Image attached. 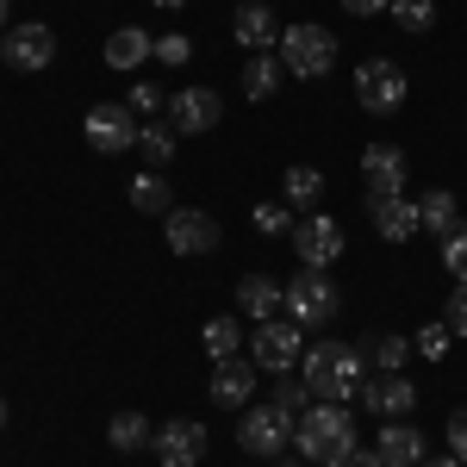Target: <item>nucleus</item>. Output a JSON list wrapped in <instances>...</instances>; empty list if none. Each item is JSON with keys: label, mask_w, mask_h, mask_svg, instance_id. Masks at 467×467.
Wrapping results in <instances>:
<instances>
[{"label": "nucleus", "mask_w": 467, "mask_h": 467, "mask_svg": "<svg viewBox=\"0 0 467 467\" xmlns=\"http://www.w3.org/2000/svg\"><path fill=\"white\" fill-rule=\"evenodd\" d=\"M293 449H299V462H312V467H343L349 449H356V411L330 405V399H312V411L293 424Z\"/></svg>", "instance_id": "f257e3e1"}, {"label": "nucleus", "mask_w": 467, "mask_h": 467, "mask_svg": "<svg viewBox=\"0 0 467 467\" xmlns=\"http://www.w3.org/2000/svg\"><path fill=\"white\" fill-rule=\"evenodd\" d=\"M299 380L312 387V399H330V405H349L361 393V356L349 343H306V356H299Z\"/></svg>", "instance_id": "f03ea898"}, {"label": "nucleus", "mask_w": 467, "mask_h": 467, "mask_svg": "<svg viewBox=\"0 0 467 467\" xmlns=\"http://www.w3.org/2000/svg\"><path fill=\"white\" fill-rule=\"evenodd\" d=\"M337 312H343V293L330 281V268H299L287 281V318L299 330H324V324H337Z\"/></svg>", "instance_id": "7ed1b4c3"}, {"label": "nucleus", "mask_w": 467, "mask_h": 467, "mask_svg": "<svg viewBox=\"0 0 467 467\" xmlns=\"http://www.w3.org/2000/svg\"><path fill=\"white\" fill-rule=\"evenodd\" d=\"M275 57H281L287 75H299V81H324V75L337 69V37L324 32V26H287Z\"/></svg>", "instance_id": "20e7f679"}, {"label": "nucleus", "mask_w": 467, "mask_h": 467, "mask_svg": "<svg viewBox=\"0 0 467 467\" xmlns=\"http://www.w3.org/2000/svg\"><path fill=\"white\" fill-rule=\"evenodd\" d=\"M299 356H306V330H299L293 318H262L250 330V361L262 368V374H293Z\"/></svg>", "instance_id": "39448f33"}, {"label": "nucleus", "mask_w": 467, "mask_h": 467, "mask_svg": "<svg viewBox=\"0 0 467 467\" xmlns=\"http://www.w3.org/2000/svg\"><path fill=\"white\" fill-rule=\"evenodd\" d=\"M405 94H411V81H405V69H399V63H387V57H368V63L356 69V100H361V112L393 119V112L405 107Z\"/></svg>", "instance_id": "423d86ee"}, {"label": "nucleus", "mask_w": 467, "mask_h": 467, "mask_svg": "<svg viewBox=\"0 0 467 467\" xmlns=\"http://www.w3.org/2000/svg\"><path fill=\"white\" fill-rule=\"evenodd\" d=\"M237 442H244L250 462H281V455L293 449V418L275 411V405H250L244 424H237Z\"/></svg>", "instance_id": "0eeeda50"}, {"label": "nucleus", "mask_w": 467, "mask_h": 467, "mask_svg": "<svg viewBox=\"0 0 467 467\" xmlns=\"http://www.w3.org/2000/svg\"><path fill=\"white\" fill-rule=\"evenodd\" d=\"M0 63L19 75H37L57 63V32L44 26V19H26V26H6L0 32Z\"/></svg>", "instance_id": "6e6552de"}, {"label": "nucleus", "mask_w": 467, "mask_h": 467, "mask_svg": "<svg viewBox=\"0 0 467 467\" xmlns=\"http://www.w3.org/2000/svg\"><path fill=\"white\" fill-rule=\"evenodd\" d=\"M138 112L119 107V100H100V107H88V119H81V138L100 150V156H125V150H138Z\"/></svg>", "instance_id": "1a4fd4ad"}, {"label": "nucleus", "mask_w": 467, "mask_h": 467, "mask_svg": "<svg viewBox=\"0 0 467 467\" xmlns=\"http://www.w3.org/2000/svg\"><path fill=\"white\" fill-rule=\"evenodd\" d=\"M218 119H224V100H218V88H175V94H169V107H162V125H169L175 138L218 131Z\"/></svg>", "instance_id": "9d476101"}, {"label": "nucleus", "mask_w": 467, "mask_h": 467, "mask_svg": "<svg viewBox=\"0 0 467 467\" xmlns=\"http://www.w3.org/2000/svg\"><path fill=\"white\" fill-rule=\"evenodd\" d=\"M162 237H169V255H213L224 244V224L200 206H175L162 218Z\"/></svg>", "instance_id": "9b49d317"}, {"label": "nucleus", "mask_w": 467, "mask_h": 467, "mask_svg": "<svg viewBox=\"0 0 467 467\" xmlns=\"http://www.w3.org/2000/svg\"><path fill=\"white\" fill-rule=\"evenodd\" d=\"M150 449H156L162 467H200L206 462V424L200 418H169V424H156Z\"/></svg>", "instance_id": "f8f14e48"}, {"label": "nucleus", "mask_w": 467, "mask_h": 467, "mask_svg": "<svg viewBox=\"0 0 467 467\" xmlns=\"http://www.w3.org/2000/svg\"><path fill=\"white\" fill-rule=\"evenodd\" d=\"M293 250H299V268H330L343 255V224L330 213H306L293 224Z\"/></svg>", "instance_id": "ddd939ff"}, {"label": "nucleus", "mask_w": 467, "mask_h": 467, "mask_svg": "<svg viewBox=\"0 0 467 467\" xmlns=\"http://www.w3.org/2000/svg\"><path fill=\"white\" fill-rule=\"evenodd\" d=\"M255 380H262V368H255V361L224 356V361H213V387H206V393H213L218 411H250Z\"/></svg>", "instance_id": "4468645a"}, {"label": "nucleus", "mask_w": 467, "mask_h": 467, "mask_svg": "<svg viewBox=\"0 0 467 467\" xmlns=\"http://www.w3.org/2000/svg\"><path fill=\"white\" fill-rule=\"evenodd\" d=\"M281 32H287V26L275 19V6H268V0H244V6H237V19H231V37H237L250 57L281 50Z\"/></svg>", "instance_id": "2eb2a0df"}, {"label": "nucleus", "mask_w": 467, "mask_h": 467, "mask_svg": "<svg viewBox=\"0 0 467 467\" xmlns=\"http://www.w3.org/2000/svg\"><path fill=\"white\" fill-rule=\"evenodd\" d=\"M356 399L374 411V418H380V424H387V418H411V411H418V387H411L405 374H374V380H361Z\"/></svg>", "instance_id": "dca6fc26"}, {"label": "nucleus", "mask_w": 467, "mask_h": 467, "mask_svg": "<svg viewBox=\"0 0 467 467\" xmlns=\"http://www.w3.org/2000/svg\"><path fill=\"white\" fill-rule=\"evenodd\" d=\"M361 181H368V193H405V187H411L405 150L399 144H368L361 150Z\"/></svg>", "instance_id": "f3484780"}, {"label": "nucleus", "mask_w": 467, "mask_h": 467, "mask_svg": "<svg viewBox=\"0 0 467 467\" xmlns=\"http://www.w3.org/2000/svg\"><path fill=\"white\" fill-rule=\"evenodd\" d=\"M368 218H374V231L387 244H411L418 237V200H405V193H368Z\"/></svg>", "instance_id": "a211bd4d"}, {"label": "nucleus", "mask_w": 467, "mask_h": 467, "mask_svg": "<svg viewBox=\"0 0 467 467\" xmlns=\"http://www.w3.org/2000/svg\"><path fill=\"white\" fill-rule=\"evenodd\" d=\"M374 455H380L387 467H418V462H424V431L405 424V418H387L380 436H374Z\"/></svg>", "instance_id": "6ab92c4d"}, {"label": "nucleus", "mask_w": 467, "mask_h": 467, "mask_svg": "<svg viewBox=\"0 0 467 467\" xmlns=\"http://www.w3.org/2000/svg\"><path fill=\"white\" fill-rule=\"evenodd\" d=\"M237 306H244V318H281L287 312V281H275V275H244L237 281Z\"/></svg>", "instance_id": "aec40b11"}, {"label": "nucleus", "mask_w": 467, "mask_h": 467, "mask_svg": "<svg viewBox=\"0 0 467 467\" xmlns=\"http://www.w3.org/2000/svg\"><path fill=\"white\" fill-rule=\"evenodd\" d=\"M107 69H119V75H131V69H144L150 57H156V37L144 32V26H119V32L107 37Z\"/></svg>", "instance_id": "412c9836"}, {"label": "nucleus", "mask_w": 467, "mask_h": 467, "mask_svg": "<svg viewBox=\"0 0 467 467\" xmlns=\"http://www.w3.org/2000/svg\"><path fill=\"white\" fill-rule=\"evenodd\" d=\"M462 224V206H455V193L449 187H424L418 193V231H431V237H449Z\"/></svg>", "instance_id": "4be33fe9"}, {"label": "nucleus", "mask_w": 467, "mask_h": 467, "mask_svg": "<svg viewBox=\"0 0 467 467\" xmlns=\"http://www.w3.org/2000/svg\"><path fill=\"white\" fill-rule=\"evenodd\" d=\"M324 169H312V162H293L287 175H281V193H287V206L293 213H318V200H324Z\"/></svg>", "instance_id": "5701e85b"}, {"label": "nucleus", "mask_w": 467, "mask_h": 467, "mask_svg": "<svg viewBox=\"0 0 467 467\" xmlns=\"http://www.w3.org/2000/svg\"><path fill=\"white\" fill-rule=\"evenodd\" d=\"M281 81H287V63H281L275 50H262V57L244 63V94H250V100H275V94H281Z\"/></svg>", "instance_id": "b1692460"}, {"label": "nucleus", "mask_w": 467, "mask_h": 467, "mask_svg": "<svg viewBox=\"0 0 467 467\" xmlns=\"http://www.w3.org/2000/svg\"><path fill=\"white\" fill-rule=\"evenodd\" d=\"M150 436H156V424H150L144 411H119L107 424V442L119 449V455H131V449H150Z\"/></svg>", "instance_id": "393cba45"}, {"label": "nucleus", "mask_w": 467, "mask_h": 467, "mask_svg": "<svg viewBox=\"0 0 467 467\" xmlns=\"http://www.w3.org/2000/svg\"><path fill=\"white\" fill-rule=\"evenodd\" d=\"M131 206L150 218H169L175 206H169V181H162V169H144V175L131 181Z\"/></svg>", "instance_id": "a878e982"}, {"label": "nucleus", "mask_w": 467, "mask_h": 467, "mask_svg": "<svg viewBox=\"0 0 467 467\" xmlns=\"http://www.w3.org/2000/svg\"><path fill=\"white\" fill-rule=\"evenodd\" d=\"M200 343H206V356H213V361L237 356V349H244V324L218 312V318H206V330H200Z\"/></svg>", "instance_id": "bb28decb"}, {"label": "nucleus", "mask_w": 467, "mask_h": 467, "mask_svg": "<svg viewBox=\"0 0 467 467\" xmlns=\"http://www.w3.org/2000/svg\"><path fill=\"white\" fill-rule=\"evenodd\" d=\"M268 405H275V411H287L293 424H299V418L312 411V387H306V380H293V374H275V387H268Z\"/></svg>", "instance_id": "cd10ccee"}, {"label": "nucleus", "mask_w": 467, "mask_h": 467, "mask_svg": "<svg viewBox=\"0 0 467 467\" xmlns=\"http://www.w3.org/2000/svg\"><path fill=\"white\" fill-rule=\"evenodd\" d=\"M387 13H393V26H399L405 37H424V32H436V0H393Z\"/></svg>", "instance_id": "c85d7f7f"}, {"label": "nucleus", "mask_w": 467, "mask_h": 467, "mask_svg": "<svg viewBox=\"0 0 467 467\" xmlns=\"http://www.w3.org/2000/svg\"><path fill=\"white\" fill-rule=\"evenodd\" d=\"M138 156H144V169H169L175 162V131L169 125H144L138 131Z\"/></svg>", "instance_id": "c756f323"}, {"label": "nucleus", "mask_w": 467, "mask_h": 467, "mask_svg": "<svg viewBox=\"0 0 467 467\" xmlns=\"http://www.w3.org/2000/svg\"><path fill=\"white\" fill-rule=\"evenodd\" d=\"M405 361H411V337L380 330V337H374V368H380V374H405Z\"/></svg>", "instance_id": "7c9ffc66"}, {"label": "nucleus", "mask_w": 467, "mask_h": 467, "mask_svg": "<svg viewBox=\"0 0 467 467\" xmlns=\"http://www.w3.org/2000/svg\"><path fill=\"white\" fill-rule=\"evenodd\" d=\"M449 337H455L449 324H424V330L411 337V349H418L424 361H442V356H449Z\"/></svg>", "instance_id": "2f4dec72"}, {"label": "nucleus", "mask_w": 467, "mask_h": 467, "mask_svg": "<svg viewBox=\"0 0 467 467\" xmlns=\"http://www.w3.org/2000/svg\"><path fill=\"white\" fill-rule=\"evenodd\" d=\"M293 224H299L293 206H255V231L262 237H293Z\"/></svg>", "instance_id": "473e14b6"}, {"label": "nucleus", "mask_w": 467, "mask_h": 467, "mask_svg": "<svg viewBox=\"0 0 467 467\" xmlns=\"http://www.w3.org/2000/svg\"><path fill=\"white\" fill-rule=\"evenodd\" d=\"M442 268H449L455 281H467V224H455V231L442 237Z\"/></svg>", "instance_id": "72a5a7b5"}, {"label": "nucleus", "mask_w": 467, "mask_h": 467, "mask_svg": "<svg viewBox=\"0 0 467 467\" xmlns=\"http://www.w3.org/2000/svg\"><path fill=\"white\" fill-rule=\"evenodd\" d=\"M156 63H169V69H187V63H193V37H181V32L156 37Z\"/></svg>", "instance_id": "f704fd0d"}, {"label": "nucleus", "mask_w": 467, "mask_h": 467, "mask_svg": "<svg viewBox=\"0 0 467 467\" xmlns=\"http://www.w3.org/2000/svg\"><path fill=\"white\" fill-rule=\"evenodd\" d=\"M442 324H449L455 337H467V281H455V293H449V306H442Z\"/></svg>", "instance_id": "c9c22d12"}, {"label": "nucleus", "mask_w": 467, "mask_h": 467, "mask_svg": "<svg viewBox=\"0 0 467 467\" xmlns=\"http://www.w3.org/2000/svg\"><path fill=\"white\" fill-rule=\"evenodd\" d=\"M125 107H131V112H162L169 100H162V88H156V81H131V100H125Z\"/></svg>", "instance_id": "e433bc0d"}, {"label": "nucleus", "mask_w": 467, "mask_h": 467, "mask_svg": "<svg viewBox=\"0 0 467 467\" xmlns=\"http://www.w3.org/2000/svg\"><path fill=\"white\" fill-rule=\"evenodd\" d=\"M449 455L467 467V405H455V411H449Z\"/></svg>", "instance_id": "4c0bfd02"}, {"label": "nucleus", "mask_w": 467, "mask_h": 467, "mask_svg": "<svg viewBox=\"0 0 467 467\" xmlns=\"http://www.w3.org/2000/svg\"><path fill=\"white\" fill-rule=\"evenodd\" d=\"M337 6H343L349 19H374V13H387L393 0H337Z\"/></svg>", "instance_id": "58836bf2"}, {"label": "nucleus", "mask_w": 467, "mask_h": 467, "mask_svg": "<svg viewBox=\"0 0 467 467\" xmlns=\"http://www.w3.org/2000/svg\"><path fill=\"white\" fill-rule=\"evenodd\" d=\"M343 467H387V462H380L374 449H361V442H356V449H349V462H343Z\"/></svg>", "instance_id": "ea45409f"}, {"label": "nucleus", "mask_w": 467, "mask_h": 467, "mask_svg": "<svg viewBox=\"0 0 467 467\" xmlns=\"http://www.w3.org/2000/svg\"><path fill=\"white\" fill-rule=\"evenodd\" d=\"M418 467H462V462H455V455H424Z\"/></svg>", "instance_id": "a19ab883"}, {"label": "nucleus", "mask_w": 467, "mask_h": 467, "mask_svg": "<svg viewBox=\"0 0 467 467\" xmlns=\"http://www.w3.org/2000/svg\"><path fill=\"white\" fill-rule=\"evenodd\" d=\"M150 6H187V0H150Z\"/></svg>", "instance_id": "79ce46f5"}, {"label": "nucleus", "mask_w": 467, "mask_h": 467, "mask_svg": "<svg viewBox=\"0 0 467 467\" xmlns=\"http://www.w3.org/2000/svg\"><path fill=\"white\" fill-rule=\"evenodd\" d=\"M0 32H6V0H0Z\"/></svg>", "instance_id": "37998d69"}, {"label": "nucleus", "mask_w": 467, "mask_h": 467, "mask_svg": "<svg viewBox=\"0 0 467 467\" xmlns=\"http://www.w3.org/2000/svg\"><path fill=\"white\" fill-rule=\"evenodd\" d=\"M0 431H6V399H0Z\"/></svg>", "instance_id": "c03bdc74"}, {"label": "nucleus", "mask_w": 467, "mask_h": 467, "mask_svg": "<svg viewBox=\"0 0 467 467\" xmlns=\"http://www.w3.org/2000/svg\"><path fill=\"white\" fill-rule=\"evenodd\" d=\"M268 467H299V462H268Z\"/></svg>", "instance_id": "a18cd8bd"}]
</instances>
